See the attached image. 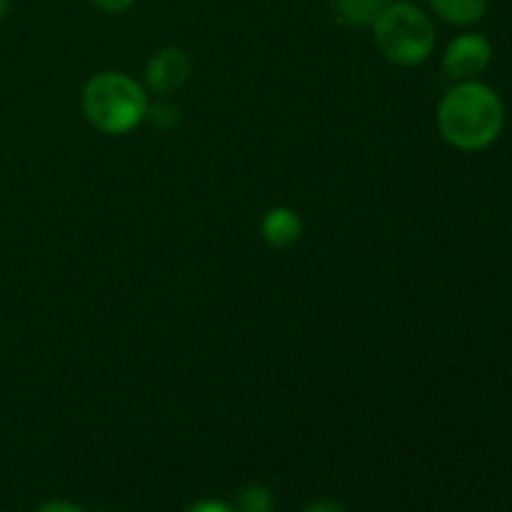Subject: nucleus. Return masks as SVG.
I'll list each match as a JSON object with an SVG mask.
<instances>
[{
    "mask_svg": "<svg viewBox=\"0 0 512 512\" xmlns=\"http://www.w3.org/2000/svg\"><path fill=\"white\" fill-rule=\"evenodd\" d=\"M438 128L453 148L485 150L503 133L505 105L490 85L463 80L440 100Z\"/></svg>",
    "mask_w": 512,
    "mask_h": 512,
    "instance_id": "nucleus-1",
    "label": "nucleus"
},
{
    "mask_svg": "<svg viewBox=\"0 0 512 512\" xmlns=\"http://www.w3.org/2000/svg\"><path fill=\"white\" fill-rule=\"evenodd\" d=\"M143 85L125 73L103 70L83 88V113L95 130L105 135H125L138 128L148 113Z\"/></svg>",
    "mask_w": 512,
    "mask_h": 512,
    "instance_id": "nucleus-2",
    "label": "nucleus"
},
{
    "mask_svg": "<svg viewBox=\"0 0 512 512\" xmlns=\"http://www.w3.org/2000/svg\"><path fill=\"white\" fill-rule=\"evenodd\" d=\"M370 28L380 53L395 65H420L435 50V23L418 5L390 3Z\"/></svg>",
    "mask_w": 512,
    "mask_h": 512,
    "instance_id": "nucleus-3",
    "label": "nucleus"
},
{
    "mask_svg": "<svg viewBox=\"0 0 512 512\" xmlns=\"http://www.w3.org/2000/svg\"><path fill=\"white\" fill-rule=\"evenodd\" d=\"M493 60V45L485 35L480 33H463L453 38L445 48L443 70L448 78L458 80H475L483 70H488Z\"/></svg>",
    "mask_w": 512,
    "mask_h": 512,
    "instance_id": "nucleus-4",
    "label": "nucleus"
},
{
    "mask_svg": "<svg viewBox=\"0 0 512 512\" xmlns=\"http://www.w3.org/2000/svg\"><path fill=\"white\" fill-rule=\"evenodd\" d=\"M190 78V58L180 48H163L150 55L145 65V83L153 93L170 95L183 88Z\"/></svg>",
    "mask_w": 512,
    "mask_h": 512,
    "instance_id": "nucleus-5",
    "label": "nucleus"
},
{
    "mask_svg": "<svg viewBox=\"0 0 512 512\" xmlns=\"http://www.w3.org/2000/svg\"><path fill=\"white\" fill-rule=\"evenodd\" d=\"M303 235V220L290 208H273L263 218V238L270 248H293Z\"/></svg>",
    "mask_w": 512,
    "mask_h": 512,
    "instance_id": "nucleus-6",
    "label": "nucleus"
},
{
    "mask_svg": "<svg viewBox=\"0 0 512 512\" xmlns=\"http://www.w3.org/2000/svg\"><path fill=\"white\" fill-rule=\"evenodd\" d=\"M393 0H333L335 15L350 28H368Z\"/></svg>",
    "mask_w": 512,
    "mask_h": 512,
    "instance_id": "nucleus-7",
    "label": "nucleus"
},
{
    "mask_svg": "<svg viewBox=\"0 0 512 512\" xmlns=\"http://www.w3.org/2000/svg\"><path fill=\"white\" fill-rule=\"evenodd\" d=\"M430 8L453 25H475L488 13V0H428Z\"/></svg>",
    "mask_w": 512,
    "mask_h": 512,
    "instance_id": "nucleus-8",
    "label": "nucleus"
},
{
    "mask_svg": "<svg viewBox=\"0 0 512 512\" xmlns=\"http://www.w3.org/2000/svg\"><path fill=\"white\" fill-rule=\"evenodd\" d=\"M235 512H275L273 493L263 483H248L235 498Z\"/></svg>",
    "mask_w": 512,
    "mask_h": 512,
    "instance_id": "nucleus-9",
    "label": "nucleus"
},
{
    "mask_svg": "<svg viewBox=\"0 0 512 512\" xmlns=\"http://www.w3.org/2000/svg\"><path fill=\"white\" fill-rule=\"evenodd\" d=\"M145 120H150L155 128H173V125L180 120V110L175 108L173 103H165V100H160V103L148 105Z\"/></svg>",
    "mask_w": 512,
    "mask_h": 512,
    "instance_id": "nucleus-10",
    "label": "nucleus"
},
{
    "mask_svg": "<svg viewBox=\"0 0 512 512\" xmlns=\"http://www.w3.org/2000/svg\"><path fill=\"white\" fill-rule=\"evenodd\" d=\"M93 5L103 13H125L128 8H133L135 0H93Z\"/></svg>",
    "mask_w": 512,
    "mask_h": 512,
    "instance_id": "nucleus-11",
    "label": "nucleus"
},
{
    "mask_svg": "<svg viewBox=\"0 0 512 512\" xmlns=\"http://www.w3.org/2000/svg\"><path fill=\"white\" fill-rule=\"evenodd\" d=\"M185 512H235V508L225 505L223 500H200V503H193Z\"/></svg>",
    "mask_w": 512,
    "mask_h": 512,
    "instance_id": "nucleus-12",
    "label": "nucleus"
},
{
    "mask_svg": "<svg viewBox=\"0 0 512 512\" xmlns=\"http://www.w3.org/2000/svg\"><path fill=\"white\" fill-rule=\"evenodd\" d=\"M303 512H348V510H345V505L338 503V500L323 498V500H315V503H310Z\"/></svg>",
    "mask_w": 512,
    "mask_h": 512,
    "instance_id": "nucleus-13",
    "label": "nucleus"
},
{
    "mask_svg": "<svg viewBox=\"0 0 512 512\" xmlns=\"http://www.w3.org/2000/svg\"><path fill=\"white\" fill-rule=\"evenodd\" d=\"M35 512H85V510L78 508L75 503H68V500H48V503L40 505Z\"/></svg>",
    "mask_w": 512,
    "mask_h": 512,
    "instance_id": "nucleus-14",
    "label": "nucleus"
},
{
    "mask_svg": "<svg viewBox=\"0 0 512 512\" xmlns=\"http://www.w3.org/2000/svg\"><path fill=\"white\" fill-rule=\"evenodd\" d=\"M10 10V0H0V18H5Z\"/></svg>",
    "mask_w": 512,
    "mask_h": 512,
    "instance_id": "nucleus-15",
    "label": "nucleus"
}]
</instances>
